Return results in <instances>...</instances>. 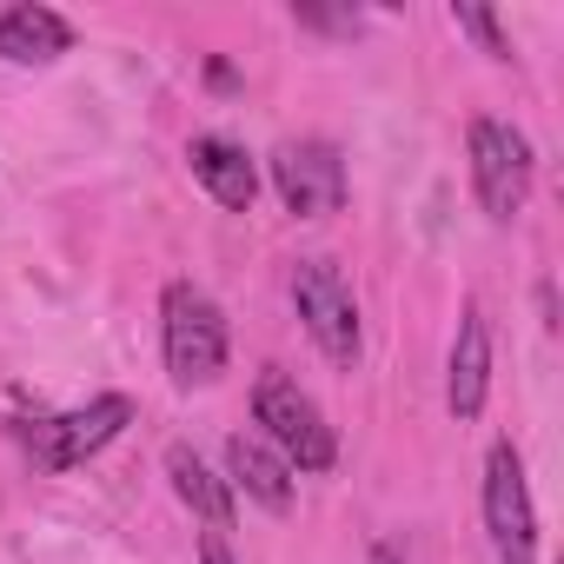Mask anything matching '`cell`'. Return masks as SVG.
Segmentation results:
<instances>
[{
	"mask_svg": "<svg viewBox=\"0 0 564 564\" xmlns=\"http://www.w3.org/2000/svg\"><path fill=\"white\" fill-rule=\"evenodd\" d=\"M127 425H133V399L107 392V399H94V405H80V412L41 419V425L28 432V452H34L47 471H74V465H87L94 452H107Z\"/></svg>",
	"mask_w": 564,
	"mask_h": 564,
	"instance_id": "cell-6",
	"label": "cell"
},
{
	"mask_svg": "<svg viewBox=\"0 0 564 564\" xmlns=\"http://www.w3.org/2000/svg\"><path fill=\"white\" fill-rule=\"evenodd\" d=\"M485 392H491V326L478 306L458 313V339H452V366H445V405L458 425H471L485 412Z\"/></svg>",
	"mask_w": 564,
	"mask_h": 564,
	"instance_id": "cell-8",
	"label": "cell"
},
{
	"mask_svg": "<svg viewBox=\"0 0 564 564\" xmlns=\"http://www.w3.org/2000/svg\"><path fill=\"white\" fill-rule=\"evenodd\" d=\"M252 419H259V438L286 458L293 471H333L339 438H333L326 412H319L286 372H259V386H252Z\"/></svg>",
	"mask_w": 564,
	"mask_h": 564,
	"instance_id": "cell-2",
	"label": "cell"
},
{
	"mask_svg": "<svg viewBox=\"0 0 564 564\" xmlns=\"http://www.w3.org/2000/svg\"><path fill=\"white\" fill-rule=\"evenodd\" d=\"M452 21H458V34H471L491 61H511V41H505V28H498L491 8H452Z\"/></svg>",
	"mask_w": 564,
	"mask_h": 564,
	"instance_id": "cell-13",
	"label": "cell"
},
{
	"mask_svg": "<svg viewBox=\"0 0 564 564\" xmlns=\"http://www.w3.org/2000/svg\"><path fill=\"white\" fill-rule=\"evenodd\" d=\"M166 478H173L180 505H186V511H199V524L232 531V485H226V478H213V471H206V458H199L193 445H166Z\"/></svg>",
	"mask_w": 564,
	"mask_h": 564,
	"instance_id": "cell-12",
	"label": "cell"
},
{
	"mask_svg": "<svg viewBox=\"0 0 564 564\" xmlns=\"http://www.w3.org/2000/svg\"><path fill=\"white\" fill-rule=\"evenodd\" d=\"M465 147H471V193H478V206L491 219H518L524 199H531V173H538L531 140L518 127H505V120L485 113V120H471Z\"/></svg>",
	"mask_w": 564,
	"mask_h": 564,
	"instance_id": "cell-4",
	"label": "cell"
},
{
	"mask_svg": "<svg viewBox=\"0 0 564 564\" xmlns=\"http://www.w3.org/2000/svg\"><path fill=\"white\" fill-rule=\"evenodd\" d=\"M272 186H279V199H286V213L326 219V213L346 206V160L326 140H286L272 153Z\"/></svg>",
	"mask_w": 564,
	"mask_h": 564,
	"instance_id": "cell-7",
	"label": "cell"
},
{
	"mask_svg": "<svg viewBox=\"0 0 564 564\" xmlns=\"http://www.w3.org/2000/svg\"><path fill=\"white\" fill-rule=\"evenodd\" d=\"M226 485L232 491H246L252 505H265V511H286L293 505V465L286 458H279L259 432H232L226 438Z\"/></svg>",
	"mask_w": 564,
	"mask_h": 564,
	"instance_id": "cell-9",
	"label": "cell"
},
{
	"mask_svg": "<svg viewBox=\"0 0 564 564\" xmlns=\"http://www.w3.org/2000/svg\"><path fill=\"white\" fill-rule=\"evenodd\" d=\"M293 306H300L313 346H319L339 372H352V366H359V300H352V286H346V272H339L333 259H300V265H293Z\"/></svg>",
	"mask_w": 564,
	"mask_h": 564,
	"instance_id": "cell-3",
	"label": "cell"
},
{
	"mask_svg": "<svg viewBox=\"0 0 564 564\" xmlns=\"http://www.w3.org/2000/svg\"><path fill=\"white\" fill-rule=\"evenodd\" d=\"M485 538H491L498 564H538V511H531L524 458L511 438H498L485 458Z\"/></svg>",
	"mask_w": 564,
	"mask_h": 564,
	"instance_id": "cell-5",
	"label": "cell"
},
{
	"mask_svg": "<svg viewBox=\"0 0 564 564\" xmlns=\"http://www.w3.org/2000/svg\"><path fill=\"white\" fill-rule=\"evenodd\" d=\"M74 47V28L54 14V8H0V61H14V67H47Z\"/></svg>",
	"mask_w": 564,
	"mask_h": 564,
	"instance_id": "cell-11",
	"label": "cell"
},
{
	"mask_svg": "<svg viewBox=\"0 0 564 564\" xmlns=\"http://www.w3.org/2000/svg\"><path fill=\"white\" fill-rule=\"evenodd\" d=\"M160 339H166V372H173L180 392L213 386L226 372V313L193 279H173L160 293Z\"/></svg>",
	"mask_w": 564,
	"mask_h": 564,
	"instance_id": "cell-1",
	"label": "cell"
},
{
	"mask_svg": "<svg viewBox=\"0 0 564 564\" xmlns=\"http://www.w3.org/2000/svg\"><path fill=\"white\" fill-rule=\"evenodd\" d=\"M199 564H232V544H226V531H219V524H206V531H199Z\"/></svg>",
	"mask_w": 564,
	"mask_h": 564,
	"instance_id": "cell-14",
	"label": "cell"
},
{
	"mask_svg": "<svg viewBox=\"0 0 564 564\" xmlns=\"http://www.w3.org/2000/svg\"><path fill=\"white\" fill-rule=\"evenodd\" d=\"M186 160H193V180H199L226 213H246V206L259 199V166L246 160V147H232V140H219V133H199V140L186 147Z\"/></svg>",
	"mask_w": 564,
	"mask_h": 564,
	"instance_id": "cell-10",
	"label": "cell"
}]
</instances>
